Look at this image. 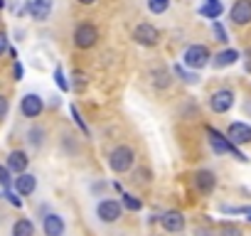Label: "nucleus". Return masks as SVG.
Segmentation results:
<instances>
[{
  "label": "nucleus",
  "mask_w": 251,
  "mask_h": 236,
  "mask_svg": "<svg viewBox=\"0 0 251 236\" xmlns=\"http://www.w3.org/2000/svg\"><path fill=\"white\" fill-rule=\"evenodd\" d=\"M151 81H153V86H155V89H168V86L173 84V71H168V69L158 67V69H153V71H151Z\"/></svg>",
  "instance_id": "20"
},
{
  "label": "nucleus",
  "mask_w": 251,
  "mask_h": 236,
  "mask_svg": "<svg viewBox=\"0 0 251 236\" xmlns=\"http://www.w3.org/2000/svg\"><path fill=\"white\" fill-rule=\"evenodd\" d=\"M69 113H72V121H74V123L79 126V131H81L84 136H89V126H86V121H84V118H81V113H79V108H76L74 103L69 106Z\"/></svg>",
  "instance_id": "25"
},
{
  "label": "nucleus",
  "mask_w": 251,
  "mask_h": 236,
  "mask_svg": "<svg viewBox=\"0 0 251 236\" xmlns=\"http://www.w3.org/2000/svg\"><path fill=\"white\" fill-rule=\"evenodd\" d=\"M197 13H200L202 18H207V20H212V23H214V20H219V15L224 13V5L219 3V0H207L204 5H200V8H197Z\"/></svg>",
  "instance_id": "18"
},
{
  "label": "nucleus",
  "mask_w": 251,
  "mask_h": 236,
  "mask_svg": "<svg viewBox=\"0 0 251 236\" xmlns=\"http://www.w3.org/2000/svg\"><path fill=\"white\" fill-rule=\"evenodd\" d=\"M8 5H10V13L13 15H27V10H30V3L27 0H8Z\"/></svg>",
  "instance_id": "24"
},
{
  "label": "nucleus",
  "mask_w": 251,
  "mask_h": 236,
  "mask_svg": "<svg viewBox=\"0 0 251 236\" xmlns=\"http://www.w3.org/2000/svg\"><path fill=\"white\" fill-rule=\"evenodd\" d=\"M244 216H246V221H251V207H246V212H244Z\"/></svg>",
  "instance_id": "40"
},
{
  "label": "nucleus",
  "mask_w": 251,
  "mask_h": 236,
  "mask_svg": "<svg viewBox=\"0 0 251 236\" xmlns=\"http://www.w3.org/2000/svg\"><path fill=\"white\" fill-rule=\"evenodd\" d=\"M10 49V42H8V35L5 32H0V57H3L5 52Z\"/></svg>",
  "instance_id": "37"
},
{
  "label": "nucleus",
  "mask_w": 251,
  "mask_h": 236,
  "mask_svg": "<svg viewBox=\"0 0 251 236\" xmlns=\"http://www.w3.org/2000/svg\"><path fill=\"white\" fill-rule=\"evenodd\" d=\"M13 236H35V224L30 219H18L13 224Z\"/></svg>",
  "instance_id": "22"
},
{
  "label": "nucleus",
  "mask_w": 251,
  "mask_h": 236,
  "mask_svg": "<svg viewBox=\"0 0 251 236\" xmlns=\"http://www.w3.org/2000/svg\"><path fill=\"white\" fill-rule=\"evenodd\" d=\"M23 74H25V71H23V64L15 59V64H13V79H15V81H20V79H23Z\"/></svg>",
  "instance_id": "38"
},
{
  "label": "nucleus",
  "mask_w": 251,
  "mask_h": 236,
  "mask_svg": "<svg viewBox=\"0 0 251 236\" xmlns=\"http://www.w3.org/2000/svg\"><path fill=\"white\" fill-rule=\"evenodd\" d=\"M72 42H74L76 49H91V47H96V42H99V27L94 23H79L74 27Z\"/></svg>",
  "instance_id": "4"
},
{
  "label": "nucleus",
  "mask_w": 251,
  "mask_h": 236,
  "mask_svg": "<svg viewBox=\"0 0 251 236\" xmlns=\"http://www.w3.org/2000/svg\"><path fill=\"white\" fill-rule=\"evenodd\" d=\"M192 187H195L197 194L209 197V194L217 189V175H214L212 170H207V167L195 170V175H192Z\"/></svg>",
  "instance_id": "7"
},
{
  "label": "nucleus",
  "mask_w": 251,
  "mask_h": 236,
  "mask_svg": "<svg viewBox=\"0 0 251 236\" xmlns=\"http://www.w3.org/2000/svg\"><path fill=\"white\" fill-rule=\"evenodd\" d=\"M64 231H67V221H64L62 214L47 212L42 216V234L45 236H64Z\"/></svg>",
  "instance_id": "11"
},
{
  "label": "nucleus",
  "mask_w": 251,
  "mask_h": 236,
  "mask_svg": "<svg viewBox=\"0 0 251 236\" xmlns=\"http://www.w3.org/2000/svg\"><path fill=\"white\" fill-rule=\"evenodd\" d=\"M146 8L151 15H165L170 10V0H146Z\"/></svg>",
  "instance_id": "23"
},
{
  "label": "nucleus",
  "mask_w": 251,
  "mask_h": 236,
  "mask_svg": "<svg viewBox=\"0 0 251 236\" xmlns=\"http://www.w3.org/2000/svg\"><path fill=\"white\" fill-rule=\"evenodd\" d=\"M207 131V143H209V148L214 150V155H231L234 160H239V163H249V155H244L229 138H226V133H219L217 128H212V126H207L204 128Z\"/></svg>",
  "instance_id": "1"
},
{
  "label": "nucleus",
  "mask_w": 251,
  "mask_h": 236,
  "mask_svg": "<svg viewBox=\"0 0 251 236\" xmlns=\"http://www.w3.org/2000/svg\"><path fill=\"white\" fill-rule=\"evenodd\" d=\"M76 3H79V5H94L96 0H76Z\"/></svg>",
  "instance_id": "39"
},
{
  "label": "nucleus",
  "mask_w": 251,
  "mask_h": 236,
  "mask_svg": "<svg viewBox=\"0 0 251 236\" xmlns=\"http://www.w3.org/2000/svg\"><path fill=\"white\" fill-rule=\"evenodd\" d=\"M5 5H8V0H0V10H3Z\"/></svg>",
  "instance_id": "41"
},
{
  "label": "nucleus",
  "mask_w": 251,
  "mask_h": 236,
  "mask_svg": "<svg viewBox=\"0 0 251 236\" xmlns=\"http://www.w3.org/2000/svg\"><path fill=\"white\" fill-rule=\"evenodd\" d=\"M52 10H54V0H30L27 15H30L32 20H37V23H45V20L52 15Z\"/></svg>",
  "instance_id": "15"
},
{
  "label": "nucleus",
  "mask_w": 251,
  "mask_h": 236,
  "mask_svg": "<svg viewBox=\"0 0 251 236\" xmlns=\"http://www.w3.org/2000/svg\"><path fill=\"white\" fill-rule=\"evenodd\" d=\"M219 212L222 214H244L246 212V207H236V204H219Z\"/></svg>",
  "instance_id": "31"
},
{
  "label": "nucleus",
  "mask_w": 251,
  "mask_h": 236,
  "mask_svg": "<svg viewBox=\"0 0 251 236\" xmlns=\"http://www.w3.org/2000/svg\"><path fill=\"white\" fill-rule=\"evenodd\" d=\"M13 189H15L20 197H30V194L37 189V177H35L32 172H23V175H18V177H15Z\"/></svg>",
  "instance_id": "16"
},
{
  "label": "nucleus",
  "mask_w": 251,
  "mask_h": 236,
  "mask_svg": "<svg viewBox=\"0 0 251 236\" xmlns=\"http://www.w3.org/2000/svg\"><path fill=\"white\" fill-rule=\"evenodd\" d=\"M84 86H86V76H84L81 71H74V89L84 91Z\"/></svg>",
  "instance_id": "36"
},
{
  "label": "nucleus",
  "mask_w": 251,
  "mask_h": 236,
  "mask_svg": "<svg viewBox=\"0 0 251 236\" xmlns=\"http://www.w3.org/2000/svg\"><path fill=\"white\" fill-rule=\"evenodd\" d=\"M212 35H214V40H217L219 45H226V42H229V35H226V30H224V25H222L219 20L212 23Z\"/></svg>",
  "instance_id": "26"
},
{
  "label": "nucleus",
  "mask_w": 251,
  "mask_h": 236,
  "mask_svg": "<svg viewBox=\"0 0 251 236\" xmlns=\"http://www.w3.org/2000/svg\"><path fill=\"white\" fill-rule=\"evenodd\" d=\"M219 236H244L241 226L239 224H231V221H224L222 229H219Z\"/></svg>",
  "instance_id": "28"
},
{
  "label": "nucleus",
  "mask_w": 251,
  "mask_h": 236,
  "mask_svg": "<svg viewBox=\"0 0 251 236\" xmlns=\"http://www.w3.org/2000/svg\"><path fill=\"white\" fill-rule=\"evenodd\" d=\"M54 81H57V86H59V91H69L72 89V84L67 81V76H64V69L57 64V69H54Z\"/></svg>",
  "instance_id": "29"
},
{
  "label": "nucleus",
  "mask_w": 251,
  "mask_h": 236,
  "mask_svg": "<svg viewBox=\"0 0 251 236\" xmlns=\"http://www.w3.org/2000/svg\"><path fill=\"white\" fill-rule=\"evenodd\" d=\"M229 20L236 27L251 25V0H234V5L229 10Z\"/></svg>",
  "instance_id": "10"
},
{
  "label": "nucleus",
  "mask_w": 251,
  "mask_h": 236,
  "mask_svg": "<svg viewBox=\"0 0 251 236\" xmlns=\"http://www.w3.org/2000/svg\"><path fill=\"white\" fill-rule=\"evenodd\" d=\"M27 138H30V145L32 148H42V143H45V128H30Z\"/></svg>",
  "instance_id": "27"
},
{
  "label": "nucleus",
  "mask_w": 251,
  "mask_h": 236,
  "mask_svg": "<svg viewBox=\"0 0 251 236\" xmlns=\"http://www.w3.org/2000/svg\"><path fill=\"white\" fill-rule=\"evenodd\" d=\"M8 111H10V101H8V96H0V121L8 116Z\"/></svg>",
  "instance_id": "35"
},
{
  "label": "nucleus",
  "mask_w": 251,
  "mask_h": 236,
  "mask_svg": "<svg viewBox=\"0 0 251 236\" xmlns=\"http://www.w3.org/2000/svg\"><path fill=\"white\" fill-rule=\"evenodd\" d=\"M236 62H241V52L239 49H234V47H224L222 52H217L214 57H212V69H229V67H234Z\"/></svg>",
  "instance_id": "14"
},
{
  "label": "nucleus",
  "mask_w": 251,
  "mask_h": 236,
  "mask_svg": "<svg viewBox=\"0 0 251 236\" xmlns=\"http://www.w3.org/2000/svg\"><path fill=\"white\" fill-rule=\"evenodd\" d=\"M133 40H136V45H141V47H155V45L160 42V30H158L155 25H151V23H141V25H136V30H133Z\"/></svg>",
  "instance_id": "9"
},
{
  "label": "nucleus",
  "mask_w": 251,
  "mask_h": 236,
  "mask_svg": "<svg viewBox=\"0 0 251 236\" xmlns=\"http://www.w3.org/2000/svg\"><path fill=\"white\" fill-rule=\"evenodd\" d=\"M241 64H244V71L251 74V47H246V49L241 52Z\"/></svg>",
  "instance_id": "34"
},
{
  "label": "nucleus",
  "mask_w": 251,
  "mask_h": 236,
  "mask_svg": "<svg viewBox=\"0 0 251 236\" xmlns=\"http://www.w3.org/2000/svg\"><path fill=\"white\" fill-rule=\"evenodd\" d=\"M13 172L8 170V165H0V185H3L5 189H13V182H15V177H10Z\"/></svg>",
  "instance_id": "30"
},
{
  "label": "nucleus",
  "mask_w": 251,
  "mask_h": 236,
  "mask_svg": "<svg viewBox=\"0 0 251 236\" xmlns=\"http://www.w3.org/2000/svg\"><path fill=\"white\" fill-rule=\"evenodd\" d=\"M226 138L239 148V145H249L251 143V126L249 123H244V121H234V123H229V128H226Z\"/></svg>",
  "instance_id": "12"
},
{
  "label": "nucleus",
  "mask_w": 251,
  "mask_h": 236,
  "mask_svg": "<svg viewBox=\"0 0 251 236\" xmlns=\"http://www.w3.org/2000/svg\"><path fill=\"white\" fill-rule=\"evenodd\" d=\"M3 197H5L13 207H23V199H20V194H18L15 189H5V194H3Z\"/></svg>",
  "instance_id": "32"
},
{
  "label": "nucleus",
  "mask_w": 251,
  "mask_h": 236,
  "mask_svg": "<svg viewBox=\"0 0 251 236\" xmlns=\"http://www.w3.org/2000/svg\"><path fill=\"white\" fill-rule=\"evenodd\" d=\"M234 103H236V91L234 89H229V86H222V89H214L212 91V96H209V108L214 111V113H229L231 108H234Z\"/></svg>",
  "instance_id": "6"
},
{
  "label": "nucleus",
  "mask_w": 251,
  "mask_h": 236,
  "mask_svg": "<svg viewBox=\"0 0 251 236\" xmlns=\"http://www.w3.org/2000/svg\"><path fill=\"white\" fill-rule=\"evenodd\" d=\"M182 64L192 71H200L204 67L212 64V52L207 45H190L185 52H182Z\"/></svg>",
  "instance_id": "3"
},
{
  "label": "nucleus",
  "mask_w": 251,
  "mask_h": 236,
  "mask_svg": "<svg viewBox=\"0 0 251 236\" xmlns=\"http://www.w3.org/2000/svg\"><path fill=\"white\" fill-rule=\"evenodd\" d=\"M173 76H177L180 81H185L187 86H195V84H200V74L197 71H192V69H187L185 64H173Z\"/></svg>",
  "instance_id": "19"
},
{
  "label": "nucleus",
  "mask_w": 251,
  "mask_h": 236,
  "mask_svg": "<svg viewBox=\"0 0 251 236\" xmlns=\"http://www.w3.org/2000/svg\"><path fill=\"white\" fill-rule=\"evenodd\" d=\"M27 165H30V158H27L25 150H13V153L8 155V170H10V172L23 175V172H27Z\"/></svg>",
  "instance_id": "17"
},
{
  "label": "nucleus",
  "mask_w": 251,
  "mask_h": 236,
  "mask_svg": "<svg viewBox=\"0 0 251 236\" xmlns=\"http://www.w3.org/2000/svg\"><path fill=\"white\" fill-rule=\"evenodd\" d=\"M160 226L165 234H182L185 226H187V219L180 209H168L160 214Z\"/></svg>",
  "instance_id": "8"
},
{
  "label": "nucleus",
  "mask_w": 251,
  "mask_h": 236,
  "mask_svg": "<svg viewBox=\"0 0 251 236\" xmlns=\"http://www.w3.org/2000/svg\"><path fill=\"white\" fill-rule=\"evenodd\" d=\"M45 111V101L37 94H25L20 98V113L25 118H40V113Z\"/></svg>",
  "instance_id": "13"
},
{
  "label": "nucleus",
  "mask_w": 251,
  "mask_h": 236,
  "mask_svg": "<svg viewBox=\"0 0 251 236\" xmlns=\"http://www.w3.org/2000/svg\"><path fill=\"white\" fill-rule=\"evenodd\" d=\"M121 204H123L126 212H141V209H143L141 197H136V194H131V192H123V194H121Z\"/></svg>",
  "instance_id": "21"
},
{
  "label": "nucleus",
  "mask_w": 251,
  "mask_h": 236,
  "mask_svg": "<svg viewBox=\"0 0 251 236\" xmlns=\"http://www.w3.org/2000/svg\"><path fill=\"white\" fill-rule=\"evenodd\" d=\"M133 165H136V150L131 145H116L108 153V167L116 175H123V172L133 170Z\"/></svg>",
  "instance_id": "2"
},
{
  "label": "nucleus",
  "mask_w": 251,
  "mask_h": 236,
  "mask_svg": "<svg viewBox=\"0 0 251 236\" xmlns=\"http://www.w3.org/2000/svg\"><path fill=\"white\" fill-rule=\"evenodd\" d=\"M123 204H121V199H111V197H106V199H101L99 204H96V209H94V214H96V219L101 221V224H116L121 216H123Z\"/></svg>",
  "instance_id": "5"
},
{
  "label": "nucleus",
  "mask_w": 251,
  "mask_h": 236,
  "mask_svg": "<svg viewBox=\"0 0 251 236\" xmlns=\"http://www.w3.org/2000/svg\"><path fill=\"white\" fill-rule=\"evenodd\" d=\"M192 236H219V234H214L212 226H195L192 229Z\"/></svg>",
  "instance_id": "33"
}]
</instances>
